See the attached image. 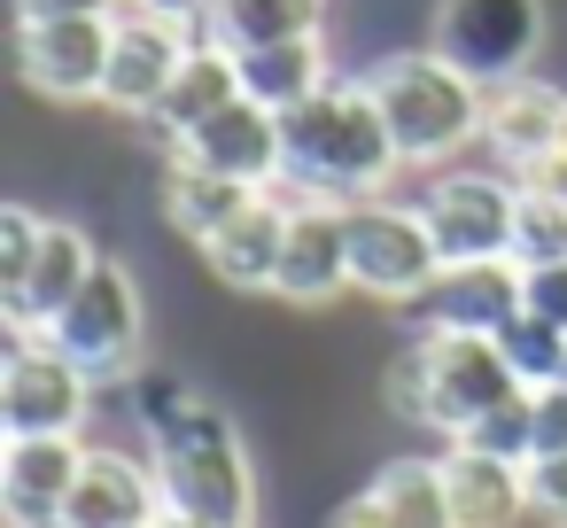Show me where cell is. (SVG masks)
I'll return each instance as SVG.
<instances>
[{
    "mask_svg": "<svg viewBox=\"0 0 567 528\" xmlns=\"http://www.w3.org/2000/svg\"><path fill=\"white\" fill-rule=\"evenodd\" d=\"M148 466L164 482V505L195 528H249L257 520V474H249V443L226 420V404L179 389V381H148Z\"/></svg>",
    "mask_w": 567,
    "mask_h": 528,
    "instance_id": "obj_1",
    "label": "cell"
},
{
    "mask_svg": "<svg viewBox=\"0 0 567 528\" xmlns=\"http://www.w3.org/2000/svg\"><path fill=\"white\" fill-rule=\"evenodd\" d=\"M280 141H288V164H280V195L296 203H373L389 187V172H404L365 79H334L319 86L303 110L280 117Z\"/></svg>",
    "mask_w": 567,
    "mask_h": 528,
    "instance_id": "obj_2",
    "label": "cell"
},
{
    "mask_svg": "<svg viewBox=\"0 0 567 528\" xmlns=\"http://www.w3.org/2000/svg\"><path fill=\"white\" fill-rule=\"evenodd\" d=\"M365 94L396 141L404 164H451L458 148L482 141V110H489V86H474L466 71H451L435 48H412V55H381L365 71Z\"/></svg>",
    "mask_w": 567,
    "mask_h": 528,
    "instance_id": "obj_3",
    "label": "cell"
},
{
    "mask_svg": "<svg viewBox=\"0 0 567 528\" xmlns=\"http://www.w3.org/2000/svg\"><path fill=\"white\" fill-rule=\"evenodd\" d=\"M427 48L466 71L474 86H513L536 79V48H544V0H435Z\"/></svg>",
    "mask_w": 567,
    "mask_h": 528,
    "instance_id": "obj_4",
    "label": "cell"
},
{
    "mask_svg": "<svg viewBox=\"0 0 567 528\" xmlns=\"http://www.w3.org/2000/svg\"><path fill=\"white\" fill-rule=\"evenodd\" d=\"M420 218L435 234L443 272H458V265H513L520 179H505V172H443V179H427Z\"/></svg>",
    "mask_w": 567,
    "mask_h": 528,
    "instance_id": "obj_5",
    "label": "cell"
},
{
    "mask_svg": "<svg viewBox=\"0 0 567 528\" xmlns=\"http://www.w3.org/2000/svg\"><path fill=\"white\" fill-rule=\"evenodd\" d=\"M443 280V257H435V234L420 218V203H350V296H373V303H420L427 288Z\"/></svg>",
    "mask_w": 567,
    "mask_h": 528,
    "instance_id": "obj_6",
    "label": "cell"
},
{
    "mask_svg": "<svg viewBox=\"0 0 567 528\" xmlns=\"http://www.w3.org/2000/svg\"><path fill=\"white\" fill-rule=\"evenodd\" d=\"M141 334H148V311H141V280L125 272V265H94V280L63 303V319L48 327V342L86 373V381H117V373H133V358H141Z\"/></svg>",
    "mask_w": 567,
    "mask_h": 528,
    "instance_id": "obj_7",
    "label": "cell"
},
{
    "mask_svg": "<svg viewBox=\"0 0 567 528\" xmlns=\"http://www.w3.org/2000/svg\"><path fill=\"white\" fill-rule=\"evenodd\" d=\"M86 412H94V381L48 334H17L9 365H0V443L9 435H79Z\"/></svg>",
    "mask_w": 567,
    "mask_h": 528,
    "instance_id": "obj_8",
    "label": "cell"
},
{
    "mask_svg": "<svg viewBox=\"0 0 567 528\" xmlns=\"http://www.w3.org/2000/svg\"><path fill=\"white\" fill-rule=\"evenodd\" d=\"M412 342H420V365H427V427L443 443H458L474 420H489L505 396H520L497 342H482V334H412Z\"/></svg>",
    "mask_w": 567,
    "mask_h": 528,
    "instance_id": "obj_9",
    "label": "cell"
},
{
    "mask_svg": "<svg viewBox=\"0 0 567 528\" xmlns=\"http://www.w3.org/2000/svg\"><path fill=\"white\" fill-rule=\"evenodd\" d=\"M110 48L117 17H55V24H17V71L48 102H102L110 86Z\"/></svg>",
    "mask_w": 567,
    "mask_h": 528,
    "instance_id": "obj_10",
    "label": "cell"
},
{
    "mask_svg": "<svg viewBox=\"0 0 567 528\" xmlns=\"http://www.w3.org/2000/svg\"><path fill=\"white\" fill-rule=\"evenodd\" d=\"M79 474H86L79 435H9L0 443V513H9V528H63Z\"/></svg>",
    "mask_w": 567,
    "mask_h": 528,
    "instance_id": "obj_11",
    "label": "cell"
},
{
    "mask_svg": "<svg viewBox=\"0 0 567 528\" xmlns=\"http://www.w3.org/2000/svg\"><path fill=\"white\" fill-rule=\"evenodd\" d=\"M179 164H195V172H218V179H241V187L272 195V187H280V164H288V141H280V117H272V110H257V102L241 94L234 110H218L210 125H195V133L179 141Z\"/></svg>",
    "mask_w": 567,
    "mask_h": 528,
    "instance_id": "obj_12",
    "label": "cell"
},
{
    "mask_svg": "<svg viewBox=\"0 0 567 528\" xmlns=\"http://www.w3.org/2000/svg\"><path fill=\"white\" fill-rule=\"evenodd\" d=\"M567 133V94L544 86V79H513V86H489V110H482V148L497 156L505 179H536L544 156L559 148Z\"/></svg>",
    "mask_w": 567,
    "mask_h": 528,
    "instance_id": "obj_13",
    "label": "cell"
},
{
    "mask_svg": "<svg viewBox=\"0 0 567 528\" xmlns=\"http://www.w3.org/2000/svg\"><path fill=\"white\" fill-rule=\"evenodd\" d=\"M187 55H195V40H187V32H172V24H156V17H141V9H117V48H110L102 110L148 117V110L172 94V79L187 71Z\"/></svg>",
    "mask_w": 567,
    "mask_h": 528,
    "instance_id": "obj_14",
    "label": "cell"
},
{
    "mask_svg": "<svg viewBox=\"0 0 567 528\" xmlns=\"http://www.w3.org/2000/svg\"><path fill=\"white\" fill-rule=\"evenodd\" d=\"M272 296L280 303H334V296H350V210L342 203H296L288 210V257H280V288Z\"/></svg>",
    "mask_w": 567,
    "mask_h": 528,
    "instance_id": "obj_15",
    "label": "cell"
},
{
    "mask_svg": "<svg viewBox=\"0 0 567 528\" xmlns=\"http://www.w3.org/2000/svg\"><path fill=\"white\" fill-rule=\"evenodd\" d=\"M420 334H482L497 342L520 319V265H458L412 303Z\"/></svg>",
    "mask_w": 567,
    "mask_h": 528,
    "instance_id": "obj_16",
    "label": "cell"
},
{
    "mask_svg": "<svg viewBox=\"0 0 567 528\" xmlns=\"http://www.w3.org/2000/svg\"><path fill=\"white\" fill-rule=\"evenodd\" d=\"M172 505H164V482L148 458L133 451H86V474L63 505V528H156Z\"/></svg>",
    "mask_w": 567,
    "mask_h": 528,
    "instance_id": "obj_17",
    "label": "cell"
},
{
    "mask_svg": "<svg viewBox=\"0 0 567 528\" xmlns=\"http://www.w3.org/2000/svg\"><path fill=\"white\" fill-rule=\"evenodd\" d=\"M288 195L272 187V195H257L210 249H203V265H210V280L218 288H234V296H272L280 288V257H288Z\"/></svg>",
    "mask_w": 567,
    "mask_h": 528,
    "instance_id": "obj_18",
    "label": "cell"
},
{
    "mask_svg": "<svg viewBox=\"0 0 567 528\" xmlns=\"http://www.w3.org/2000/svg\"><path fill=\"white\" fill-rule=\"evenodd\" d=\"M94 241L79 234V226H63V218H48V241H40V265H32V280L17 288V296H0V319H9L17 334H48L55 319H63V303L94 280Z\"/></svg>",
    "mask_w": 567,
    "mask_h": 528,
    "instance_id": "obj_19",
    "label": "cell"
},
{
    "mask_svg": "<svg viewBox=\"0 0 567 528\" xmlns=\"http://www.w3.org/2000/svg\"><path fill=\"white\" fill-rule=\"evenodd\" d=\"M241 102V63L218 48V40H195V55H187V71L172 79V94L141 117V133L156 141V148H172L179 156V141L195 133V125H210L218 110H234Z\"/></svg>",
    "mask_w": 567,
    "mask_h": 528,
    "instance_id": "obj_20",
    "label": "cell"
},
{
    "mask_svg": "<svg viewBox=\"0 0 567 528\" xmlns=\"http://www.w3.org/2000/svg\"><path fill=\"white\" fill-rule=\"evenodd\" d=\"M443 482H451V520L458 528H520L528 520V466H513V458L451 443Z\"/></svg>",
    "mask_w": 567,
    "mask_h": 528,
    "instance_id": "obj_21",
    "label": "cell"
},
{
    "mask_svg": "<svg viewBox=\"0 0 567 528\" xmlns=\"http://www.w3.org/2000/svg\"><path fill=\"white\" fill-rule=\"evenodd\" d=\"M234 63H241V94H249L257 110H272V117H288V110H303L319 86H334V79H327V48H319V40L249 48V55H234Z\"/></svg>",
    "mask_w": 567,
    "mask_h": 528,
    "instance_id": "obj_22",
    "label": "cell"
},
{
    "mask_svg": "<svg viewBox=\"0 0 567 528\" xmlns=\"http://www.w3.org/2000/svg\"><path fill=\"white\" fill-rule=\"evenodd\" d=\"M249 203H257V187L218 179V172H195V164H179V156H172V172H164V218H172V234H187L195 249H210Z\"/></svg>",
    "mask_w": 567,
    "mask_h": 528,
    "instance_id": "obj_23",
    "label": "cell"
},
{
    "mask_svg": "<svg viewBox=\"0 0 567 528\" xmlns=\"http://www.w3.org/2000/svg\"><path fill=\"white\" fill-rule=\"evenodd\" d=\"M319 17H327V0H218L210 40L226 55H249V48H280V40H319Z\"/></svg>",
    "mask_w": 567,
    "mask_h": 528,
    "instance_id": "obj_24",
    "label": "cell"
},
{
    "mask_svg": "<svg viewBox=\"0 0 567 528\" xmlns=\"http://www.w3.org/2000/svg\"><path fill=\"white\" fill-rule=\"evenodd\" d=\"M365 489L396 513V528H458V520H451V482H443V458H389Z\"/></svg>",
    "mask_w": 567,
    "mask_h": 528,
    "instance_id": "obj_25",
    "label": "cell"
},
{
    "mask_svg": "<svg viewBox=\"0 0 567 528\" xmlns=\"http://www.w3.org/2000/svg\"><path fill=\"white\" fill-rule=\"evenodd\" d=\"M497 350H505V365H513L520 389H551V381H567V334L544 327V319H528V311L497 334Z\"/></svg>",
    "mask_w": 567,
    "mask_h": 528,
    "instance_id": "obj_26",
    "label": "cell"
},
{
    "mask_svg": "<svg viewBox=\"0 0 567 528\" xmlns=\"http://www.w3.org/2000/svg\"><path fill=\"white\" fill-rule=\"evenodd\" d=\"M513 265H567V203L544 187H520V241Z\"/></svg>",
    "mask_w": 567,
    "mask_h": 528,
    "instance_id": "obj_27",
    "label": "cell"
},
{
    "mask_svg": "<svg viewBox=\"0 0 567 528\" xmlns=\"http://www.w3.org/2000/svg\"><path fill=\"white\" fill-rule=\"evenodd\" d=\"M458 443H466V451H489V458L528 466V458H536V412H528V389H520V396H505L489 420H474Z\"/></svg>",
    "mask_w": 567,
    "mask_h": 528,
    "instance_id": "obj_28",
    "label": "cell"
},
{
    "mask_svg": "<svg viewBox=\"0 0 567 528\" xmlns=\"http://www.w3.org/2000/svg\"><path fill=\"white\" fill-rule=\"evenodd\" d=\"M40 241H48V218H40V210H24V203L0 210V296H17V288L32 280Z\"/></svg>",
    "mask_w": 567,
    "mask_h": 528,
    "instance_id": "obj_29",
    "label": "cell"
},
{
    "mask_svg": "<svg viewBox=\"0 0 567 528\" xmlns=\"http://www.w3.org/2000/svg\"><path fill=\"white\" fill-rule=\"evenodd\" d=\"M381 404H389V420L427 427V365H420V342H404V350L389 358V373H381Z\"/></svg>",
    "mask_w": 567,
    "mask_h": 528,
    "instance_id": "obj_30",
    "label": "cell"
},
{
    "mask_svg": "<svg viewBox=\"0 0 567 528\" xmlns=\"http://www.w3.org/2000/svg\"><path fill=\"white\" fill-rule=\"evenodd\" d=\"M520 311L567 334V265H520Z\"/></svg>",
    "mask_w": 567,
    "mask_h": 528,
    "instance_id": "obj_31",
    "label": "cell"
},
{
    "mask_svg": "<svg viewBox=\"0 0 567 528\" xmlns=\"http://www.w3.org/2000/svg\"><path fill=\"white\" fill-rule=\"evenodd\" d=\"M528 520L567 528V458H528Z\"/></svg>",
    "mask_w": 567,
    "mask_h": 528,
    "instance_id": "obj_32",
    "label": "cell"
},
{
    "mask_svg": "<svg viewBox=\"0 0 567 528\" xmlns=\"http://www.w3.org/2000/svg\"><path fill=\"white\" fill-rule=\"evenodd\" d=\"M528 412H536V458H567V381L528 389Z\"/></svg>",
    "mask_w": 567,
    "mask_h": 528,
    "instance_id": "obj_33",
    "label": "cell"
},
{
    "mask_svg": "<svg viewBox=\"0 0 567 528\" xmlns=\"http://www.w3.org/2000/svg\"><path fill=\"white\" fill-rule=\"evenodd\" d=\"M125 9H141V17H156V24H172V32H187V40H210V9H218V0H125Z\"/></svg>",
    "mask_w": 567,
    "mask_h": 528,
    "instance_id": "obj_34",
    "label": "cell"
},
{
    "mask_svg": "<svg viewBox=\"0 0 567 528\" xmlns=\"http://www.w3.org/2000/svg\"><path fill=\"white\" fill-rule=\"evenodd\" d=\"M125 0H17V24H55V17H117Z\"/></svg>",
    "mask_w": 567,
    "mask_h": 528,
    "instance_id": "obj_35",
    "label": "cell"
},
{
    "mask_svg": "<svg viewBox=\"0 0 567 528\" xmlns=\"http://www.w3.org/2000/svg\"><path fill=\"white\" fill-rule=\"evenodd\" d=\"M327 528H396V513H389L373 489H350V497L334 505V520H327Z\"/></svg>",
    "mask_w": 567,
    "mask_h": 528,
    "instance_id": "obj_36",
    "label": "cell"
},
{
    "mask_svg": "<svg viewBox=\"0 0 567 528\" xmlns=\"http://www.w3.org/2000/svg\"><path fill=\"white\" fill-rule=\"evenodd\" d=\"M528 187H544V195H559V203H567V133H559V148L544 156V172H536Z\"/></svg>",
    "mask_w": 567,
    "mask_h": 528,
    "instance_id": "obj_37",
    "label": "cell"
},
{
    "mask_svg": "<svg viewBox=\"0 0 567 528\" xmlns=\"http://www.w3.org/2000/svg\"><path fill=\"white\" fill-rule=\"evenodd\" d=\"M156 528H195V520H179V513H164V520H156Z\"/></svg>",
    "mask_w": 567,
    "mask_h": 528,
    "instance_id": "obj_38",
    "label": "cell"
}]
</instances>
